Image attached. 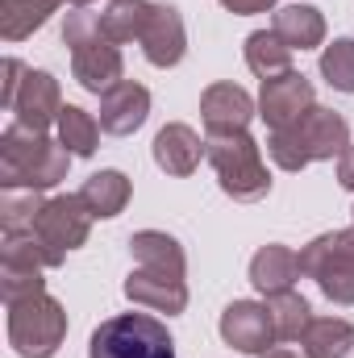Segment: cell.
<instances>
[{
    "instance_id": "cell-1",
    "label": "cell",
    "mask_w": 354,
    "mask_h": 358,
    "mask_svg": "<svg viewBox=\"0 0 354 358\" xmlns=\"http://www.w3.org/2000/svg\"><path fill=\"white\" fill-rule=\"evenodd\" d=\"M67 167L71 150L59 138L17 121L0 134V192H46L67 179Z\"/></svg>"
},
{
    "instance_id": "cell-2",
    "label": "cell",
    "mask_w": 354,
    "mask_h": 358,
    "mask_svg": "<svg viewBox=\"0 0 354 358\" xmlns=\"http://www.w3.org/2000/svg\"><path fill=\"white\" fill-rule=\"evenodd\" d=\"M346 146H351V125H346V117L334 113V108H321V104H313L296 125L271 129V138H267V155H271L275 167H283V171H304L309 163L338 159Z\"/></svg>"
},
{
    "instance_id": "cell-3",
    "label": "cell",
    "mask_w": 354,
    "mask_h": 358,
    "mask_svg": "<svg viewBox=\"0 0 354 358\" xmlns=\"http://www.w3.org/2000/svg\"><path fill=\"white\" fill-rule=\"evenodd\" d=\"M204 159L213 163L221 192L234 196V200H263L267 192H271L263 150H259V142L246 129L242 134H208Z\"/></svg>"
},
{
    "instance_id": "cell-4",
    "label": "cell",
    "mask_w": 354,
    "mask_h": 358,
    "mask_svg": "<svg viewBox=\"0 0 354 358\" xmlns=\"http://www.w3.org/2000/svg\"><path fill=\"white\" fill-rule=\"evenodd\" d=\"M88 358H176V342L159 317L121 313L96 325Z\"/></svg>"
},
{
    "instance_id": "cell-5",
    "label": "cell",
    "mask_w": 354,
    "mask_h": 358,
    "mask_svg": "<svg viewBox=\"0 0 354 358\" xmlns=\"http://www.w3.org/2000/svg\"><path fill=\"white\" fill-rule=\"evenodd\" d=\"M67 338V308L55 296L8 304V346L21 358H55Z\"/></svg>"
},
{
    "instance_id": "cell-6",
    "label": "cell",
    "mask_w": 354,
    "mask_h": 358,
    "mask_svg": "<svg viewBox=\"0 0 354 358\" xmlns=\"http://www.w3.org/2000/svg\"><path fill=\"white\" fill-rule=\"evenodd\" d=\"M300 271L317 279L321 296L334 304H354V229H334L300 250Z\"/></svg>"
},
{
    "instance_id": "cell-7",
    "label": "cell",
    "mask_w": 354,
    "mask_h": 358,
    "mask_svg": "<svg viewBox=\"0 0 354 358\" xmlns=\"http://www.w3.org/2000/svg\"><path fill=\"white\" fill-rule=\"evenodd\" d=\"M92 221H96V217L88 213V204H84L80 192H76V196H50V200L42 204L38 221H34V234H38L55 255L67 259V250H80V246L88 242Z\"/></svg>"
},
{
    "instance_id": "cell-8",
    "label": "cell",
    "mask_w": 354,
    "mask_h": 358,
    "mask_svg": "<svg viewBox=\"0 0 354 358\" xmlns=\"http://www.w3.org/2000/svg\"><path fill=\"white\" fill-rule=\"evenodd\" d=\"M313 104H317L313 84H309L300 71H283V76H275V80H263V92H259V117H263L271 129L296 125Z\"/></svg>"
},
{
    "instance_id": "cell-9",
    "label": "cell",
    "mask_w": 354,
    "mask_h": 358,
    "mask_svg": "<svg viewBox=\"0 0 354 358\" xmlns=\"http://www.w3.org/2000/svg\"><path fill=\"white\" fill-rule=\"evenodd\" d=\"M221 342L229 350H238V355H267V346L275 342L267 304H255V300L225 304V313H221Z\"/></svg>"
},
{
    "instance_id": "cell-10",
    "label": "cell",
    "mask_w": 354,
    "mask_h": 358,
    "mask_svg": "<svg viewBox=\"0 0 354 358\" xmlns=\"http://www.w3.org/2000/svg\"><path fill=\"white\" fill-rule=\"evenodd\" d=\"M59 113H63V92H59V80L50 71H25L21 80V92L13 100V117L17 125L25 129H50L59 125Z\"/></svg>"
},
{
    "instance_id": "cell-11",
    "label": "cell",
    "mask_w": 354,
    "mask_h": 358,
    "mask_svg": "<svg viewBox=\"0 0 354 358\" xmlns=\"http://www.w3.org/2000/svg\"><path fill=\"white\" fill-rule=\"evenodd\" d=\"M259 117L250 92L238 84H208L200 96V121L208 134H242Z\"/></svg>"
},
{
    "instance_id": "cell-12",
    "label": "cell",
    "mask_w": 354,
    "mask_h": 358,
    "mask_svg": "<svg viewBox=\"0 0 354 358\" xmlns=\"http://www.w3.org/2000/svg\"><path fill=\"white\" fill-rule=\"evenodd\" d=\"M125 296L134 304H142L150 313H167V317L187 308V283H183V275H171V271L134 267L125 279Z\"/></svg>"
},
{
    "instance_id": "cell-13",
    "label": "cell",
    "mask_w": 354,
    "mask_h": 358,
    "mask_svg": "<svg viewBox=\"0 0 354 358\" xmlns=\"http://www.w3.org/2000/svg\"><path fill=\"white\" fill-rule=\"evenodd\" d=\"M150 117V92L134 80H121L117 88H108L100 96V129L104 134H117V138H129L146 125Z\"/></svg>"
},
{
    "instance_id": "cell-14",
    "label": "cell",
    "mask_w": 354,
    "mask_h": 358,
    "mask_svg": "<svg viewBox=\"0 0 354 358\" xmlns=\"http://www.w3.org/2000/svg\"><path fill=\"white\" fill-rule=\"evenodd\" d=\"M71 76L92 96H104L108 88H117L121 84V50H117V42L92 38L84 46H76L71 50Z\"/></svg>"
},
{
    "instance_id": "cell-15",
    "label": "cell",
    "mask_w": 354,
    "mask_h": 358,
    "mask_svg": "<svg viewBox=\"0 0 354 358\" xmlns=\"http://www.w3.org/2000/svg\"><path fill=\"white\" fill-rule=\"evenodd\" d=\"M142 55L155 67H176L187 55V29H183V17H179L176 4H155L150 25L142 34Z\"/></svg>"
},
{
    "instance_id": "cell-16",
    "label": "cell",
    "mask_w": 354,
    "mask_h": 358,
    "mask_svg": "<svg viewBox=\"0 0 354 358\" xmlns=\"http://www.w3.org/2000/svg\"><path fill=\"white\" fill-rule=\"evenodd\" d=\"M204 159V142L192 125L171 121L155 134V163L167 171V176H192Z\"/></svg>"
},
{
    "instance_id": "cell-17",
    "label": "cell",
    "mask_w": 354,
    "mask_h": 358,
    "mask_svg": "<svg viewBox=\"0 0 354 358\" xmlns=\"http://www.w3.org/2000/svg\"><path fill=\"white\" fill-rule=\"evenodd\" d=\"M300 275H304V271H300V255H296V250H288V246H279V242L263 246V250L250 259V283H255L263 296L292 292Z\"/></svg>"
},
{
    "instance_id": "cell-18",
    "label": "cell",
    "mask_w": 354,
    "mask_h": 358,
    "mask_svg": "<svg viewBox=\"0 0 354 358\" xmlns=\"http://www.w3.org/2000/svg\"><path fill=\"white\" fill-rule=\"evenodd\" d=\"M271 29L292 46V50H317L325 42V17L313 4H288L275 13Z\"/></svg>"
},
{
    "instance_id": "cell-19",
    "label": "cell",
    "mask_w": 354,
    "mask_h": 358,
    "mask_svg": "<svg viewBox=\"0 0 354 358\" xmlns=\"http://www.w3.org/2000/svg\"><path fill=\"white\" fill-rule=\"evenodd\" d=\"M129 255L138 267L150 271H171V275H183L187 271V255L171 234H159V229H138L129 238Z\"/></svg>"
},
{
    "instance_id": "cell-20",
    "label": "cell",
    "mask_w": 354,
    "mask_h": 358,
    "mask_svg": "<svg viewBox=\"0 0 354 358\" xmlns=\"http://www.w3.org/2000/svg\"><path fill=\"white\" fill-rule=\"evenodd\" d=\"M155 4L150 0H108V8L100 13V34L108 42H142L146 25H150Z\"/></svg>"
},
{
    "instance_id": "cell-21",
    "label": "cell",
    "mask_w": 354,
    "mask_h": 358,
    "mask_svg": "<svg viewBox=\"0 0 354 358\" xmlns=\"http://www.w3.org/2000/svg\"><path fill=\"white\" fill-rule=\"evenodd\" d=\"M129 179L121 176V171H96V176L84 179V187H80V196H84V204H88L92 217H100V221H108V217H117V213H125V204H129Z\"/></svg>"
},
{
    "instance_id": "cell-22",
    "label": "cell",
    "mask_w": 354,
    "mask_h": 358,
    "mask_svg": "<svg viewBox=\"0 0 354 358\" xmlns=\"http://www.w3.org/2000/svg\"><path fill=\"white\" fill-rule=\"evenodd\" d=\"M300 346L309 358H346L354 350V325L342 317H313Z\"/></svg>"
},
{
    "instance_id": "cell-23",
    "label": "cell",
    "mask_w": 354,
    "mask_h": 358,
    "mask_svg": "<svg viewBox=\"0 0 354 358\" xmlns=\"http://www.w3.org/2000/svg\"><path fill=\"white\" fill-rule=\"evenodd\" d=\"M63 0H0V38L4 42H21L34 29H42L50 21V13Z\"/></svg>"
},
{
    "instance_id": "cell-24",
    "label": "cell",
    "mask_w": 354,
    "mask_h": 358,
    "mask_svg": "<svg viewBox=\"0 0 354 358\" xmlns=\"http://www.w3.org/2000/svg\"><path fill=\"white\" fill-rule=\"evenodd\" d=\"M267 313H271V329H275L279 342H300L304 329L313 325V308H309V300L296 287L267 296Z\"/></svg>"
},
{
    "instance_id": "cell-25",
    "label": "cell",
    "mask_w": 354,
    "mask_h": 358,
    "mask_svg": "<svg viewBox=\"0 0 354 358\" xmlns=\"http://www.w3.org/2000/svg\"><path fill=\"white\" fill-rule=\"evenodd\" d=\"M292 46L275 34V29H255L250 38H246V67L255 71V76H263V80H275V76H283V71H292Z\"/></svg>"
},
{
    "instance_id": "cell-26",
    "label": "cell",
    "mask_w": 354,
    "mask_h": 358,
    "mask_svg": "<svg viewBox=\"0 0 354 358\" xmlns=\"http://www.w3.org/2000/svg\"><path fill=\"white\" fill-rule=\"evenodd\" d=\"M0 263H21V267H63V255H55L34 229H4L0 242Z\"/></svg>"
},
{
    "instance_id": "cell-27",
    "label": "cell",
    "mask_w": 354,
    "mask_h": 358,
    "mask_svg": "<svg viewBox=\"0 0 354 358\" xmlns=\"http://www.w3.org/2000/svg\"><path fill=\"white\" fill-rule=\"evenodd\" d=\"M59 142H63L71 155L92 159L96 146H100V121H96L92 113H84L80 104H63V113H59Z\"/></svg>"
},
{
    "instance_id": "cell-28",
    "label": "cell",
    "mask_w": 354,
    "mask_h": 358,
    "mask_svg": "<svg viewBox=\"0 0 354 358\" xmlns=\"http://www.w3.org/2000/svg\"><path fill=\"white\" fill-rule=\"evenodd\" d=\"M321 76L334 92H354V38H338L321 50Z\"/></svg>"
},
{
    "instance_id": "cell-29",
    "label": "cell",
    "mask_w": 354,
    "mask_h": 358,
    "mask_svg": "<svg viewBox=\"0 0 354 358\" xmlns=\"http://www.w3.org/2000/svg\"><path fill=\"white\" fill-rule=\"evenodd\" d=\"M0 296H4V304L29 300V296H46V279H42V267L0 263Z\"/></svg>"
},
{
    "instance_id": "cell-30",
    "label": "cell",
    "mask_w": 354,
    "mask_h": 358,
    "mask_svg": "<svg viewBox=\"0 0 354 358\" xmlns=\"http://www.w3.org/2000/svg\"><path fill=\"white\" fill-rule=\"evenodd\" d=\"M42 192H0V225L4 229H34L42 213Z\"/></svg>"
},
{
    "instance_id": "cell-31",
    "label": "cell",
    "mask_w": 354,
    "mask_h": 358,
    "mask_svg": "<svg viewBox=\"0 0 354 358\" xmlns=\"http://www.w3.org/2000/svg\"><path fill=\"white\" fill-rule=\"evenodd\" d=\"M92 38H104V34H100V13H92V8L67 13V21H63V42L76 50V46H84Z\"/></svg>"
},
{
    "instance_id": "cell-32",
    "label": "cell",
    "mask_w": 354,
    "mask_h": 358,
    "mask_svg": "<svg viewBox=\"0 0 354 358\" xmlns=\"http://www.w3.org/2000/svg\"><path fill=\"white\" fill-rule=\"evenodd\" d=\"M21 80H25V63L21 59H4V80H0V108L13 113V100L21 92Z\"/></svg>"
},
{
    "instance_id": "cell-33",
    "label": "cell",
    "mask_w": 354,
    "mask_h": 358,
    "mask_svg": "<svg viewBox=\"0 0 354 358\" xmlns=\"http://www.w3.org/2000/svg\"><path fill=\"white\" fill-rule=\"evenodd\" d=\"M234 17H255V13H267V8H275V0H221Z\"/></svg>"
},
{
    "instance_id": "cell-34",
    "label": "cell",
    "mask_w": 354,
    "mask_h": 358,
    "mask_svg": "<svg viewBox=\"0 0 354 358\" xmlns=\"http://www.w3.org/2000/svg\"><path fill=\"white\" fill-rule=\"evenodd\" d=\"M338 183H342L346 192H354V142L338 155Z\"/></svg>"
},
{
    "instance_id": "cell-35",
    "label": "cell",
    "mask_w": 354,
    "mask_h": 358,
    "mask_svg": "<svg viewBox=\"0 0 354 358\" xmlns=\"http://www.w3.org/2000/svg\"><path fill=\"white\" fill-rule=\"evenodd\" d=\"M259 358H309L304 350H292V346H271L267 355H259Z\"/></svg>"
},
{
    "instance_id": "cell-36",
    "label": "cell",
    "mask_w": 354,
    "mask_h": 358,
    "mask_svg": "<svg viewBox=\"0 0 354 358\" xmlns=\"http://www.w3.org/2000/svg\"><path fill=\"white\" fill-rule=\"evenodd\" d=\"M67 4H76V8H88L92 0H67Z\"/></svg>"
},
{
    "instance_id": "cell-37",
    "label": "cell",
    "mask_w": 354,
    "mask_h": 358,
    "mask_svg": "<svg viewBox=\"0 0 354 358\" xmlns=\"http://www.w3.org/2000/svg\"><path fill=\"white\" fill-rule=\"evenodd\" d=\"M351 213H354V208H351Z\"/></svg>"
}]
</instances>
